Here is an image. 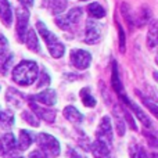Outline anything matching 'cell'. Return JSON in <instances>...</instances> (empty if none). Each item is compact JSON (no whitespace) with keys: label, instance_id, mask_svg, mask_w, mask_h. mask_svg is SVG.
I'll list each match as a JSON object with an SVG mask.
<instances>
[{"label":"cell","instance_id":"1","mask_svg":"<svg viewBox=\"0 0 158 158\" xmlns=\"http://www.w3.org/2000/svg\"><path fill=\"white\" fill-rule=\"evenodd\" d=\"M38 64L35 61H21L13 71V79L21 86H29L38 78Z\"/></svg>","mask_w":158,"mask_h":158},{"label":"cell","instance_id":"2","mask_svg":"<svg viewBox=\"0 0 158 158\" xmlns=\"http://www.w3.org/2000/svg\"><path fill=\"white\" fill-rule=\"evenodd\" d=\"M36 28H38L39 33L43 36L44 42H46V46H47V49H49L52 57H54V58L63 57L65 47H64V44L61 43L60 40H58L57 36H56L54 33L50 32V29L42 21H38V24H36Z\"/></svg>","mask_w":158,"mask_h":158},{"label":"cell","instance_id":"3","mask_svg":"<svg viewBox=\"0 0 158 158\" xmlns=\"http://www.w3.org/2000/svg\"><path fill=\"white\" fill-rule=\"evenodd\" d=\"M38 144L39 147L42 148L44 154H49V158H54L60 154V144H58L57 139L53 137L52 135H47V133H39L38 137Z\"/></svg>","mask_w":158,"mask_h":158},{"label":"cell","instance_id":"4","mask_svg":"<svg viewBox=\"0 0 158 158\" xmlns=\"http://www.w3.org/2000/svg\"><path fill=\"white\" fill-rule=\"evenodd\" d=\"M82 14H83L82 8H79V7L71 8V10H69V13H67L65 15L57 17V19H56V24H57L60 28L65 29V31L67 29H71L74 25H77L78 22H79Z\"/></svg>","mask_w":158,"mask_h":158},{"label":"cell","instance_id":"5","mask_svg":"<svg viewBox=\"0 0 158 158\" xmlns=\"http://www.w3.org/2000/svg\"><path fill=\"white\" fill-rule=\"evenodd\" d=\"M97 140L106 143L108 147H111L112 144V126L111 121L108 117H104L100 122V126L97 129Z\"/></svg>","mask_w":158,"mask_h":158},{"label":"cell","instance_id":"6","mask_svg":"<svg viewBox=\"0 0 158 158\" xmlns=\"http://www.w3.org/2000/svg\"><path fill=\"white\" fill-rule=\"evenodd\" d=\"M17 35H18L19 42H24L25 35L28 32V18H29V13L25 8H17Z\"/></svg>","mask_w":158,"mask_h":158},{"label":"cell","instance_id":"7","mask_svg":"<svg viewBox=\"0 0 158 158\" xmlns=\"http://www.w3.org/2000/svg\"><path fill=\"white\" fill-rule=\"evenodd\" d=\"M90 61H92V56L89 52H86V50H72L71 63L78 69H86L90 65Z\"/></svg>","mask_w":158,"mask_h":158},{"label":"cell","instance_id":"8","mask_svg":"<svg viewBox=\"0 0 158 158\" xmlns=\"http://www.w3.org/2000/svg\"><path fill=\"white\" fill-rule=\"evenodd\" d=\"M111 83H112V87H114V90L117 92V94L121 97V100L123 101L125 104H128L129 106V98L128 96H126V93H123V87H122V82H121L119 79V74H118V65L117 63H112V77H111Z\"/></svg>","mask_w":158,"mask_h":158},{"label":"cell","instance_id":"9","mask_svg":"<svg viewBox=\"0 0 158 158\" xmlns=\"http://www.w3.org/2000/svg\"><path fill=\"white\" fill-rule=\"evenodd\" d=\"M101 38V31L100 27H98L97 22H94L93 19H87L86 22V36H85V40L86 43L93 44L97 43Z\"/></svg>","mask_w":158,"mask_h":158},{"label":"cell","instance_id":"10","mask_svg":"<svg viewBox=\"0 0 158 158\" xmlns=\"http://www.w3.org/2000/svg\"><path fill=\"white\" fill-rule=\"evenodd\" d=\"M33 100L43 103L46 106H54L57 103V96H56V92L53 89H46L42 93H39V94L33 96Z\"/></svg>","mask_w":158,"mask_h":158},{"label":"cell","instance_id":"11","mask_svg":"<svg viewBox=\"0 0 158 158\" xmlns=\"http://www.w3.org/2000/svg\"><path fill=\"white\" fill-rule=\"evenodd\" d=\"M0 19L6 27H11L13 22V10L10 7L8 0H0Z\"/></svg>","mask_w":158,"mask_h":158},{"label":"cell","instance_id":"12","mask_svg":"<svg viewBox=\"0 0 158 158\" xmlns=\"http://www.w3.org/2000/svg\"><path fill=\"white\" fill-rule=\"evenodd\" d=\"M31 107H32V110L36 112V115H38L40 119H44L46 122H54L56 119V111L54 110H50V108H42V107L36 106L35 103H31Z\"/></svg>","mask_w":158,"mask_h":158},{"label":"cell","instance_id":"13","mask_svg":"<svg viewBox=\"0 0 158 158\" xmlns=\"http://www.w3.org/2000/svg\"><path fill=\"white\" fill-rule=\"evenodd\" d=\"M92 153L96 158H108L110 156V147L106 143L96 140L92 143Z\"/></svg>","mask_w":158,"mask_h":158},{"label":"cell","instance_id":"14","mask_svg":"<svg viewBox=\"0 0 158 158\" xmlns=\"http://www.w3.org/2000/svg\"><path fill=\"white\" fill-rule=\"evenodd\" d=\"M52 14H60L67 8V0H43Z\"/></svg>","mask_w":158,"mask_h":158},{"label":"cell","instance_id":"15","mask_svg":"<svg viewBox=\"0 0 158 158\" xmlns=\"http://www.w3.org/2000/svg\"><path fill=\"white\" fill-rule=\"evenodd\" d=\"M27 42V46L29 47L31 50L33 52H39L40 50V46H39V40H38V36H36V32L33 29H29L27 32V38L24 39Z\"/></svg>","mask_w":158,"mask_h":158},{"label":"cell","instance_id":"16","mask_svg":"<svg viewBox=\"0 0 158 158\" xmlns=\"http://www.w3.org/2000/svg\"><path fill=\"white\" fill-rule=\"evenodd\" d=\"M64 117H65L68 121H71V122H81L83 115H82L75 107L69 106V107H65V108H64Z\"/></svg>","mask_w":158,"mask_h":158},{"label":"cell","instance_id":"17","mask_svg":"<svg viewBox=\"0 0 158 158\" xmlns=\"http://www.w3.org/2000/svg\"><path fill=\"white\" fill-rule=\"evenodd\" d=\"M15 137H14L13 133H6L4 136H3L2 142H0V146H2V150L3 151H11L15 148Z\"/></svg>","mask_w":158,"mask_h":158},{"label":"cell","instance_id":"18","mask_svg":"<svg viewBox=\"0 0 158 158\" xmlns=\"http://www.w3.org/2000/svg\"><path fill=\"white\" fill-rule=\"evenodd\" d=\"M14 125V115L11 111H0V128L10 129Z\"/></svg>","mask_w":158,"mask_h":158},{"label":"cell","instance_id":"19","mask_svg":"<svg viewBox=\"0 0 158 158\" xmlns=\"http://www.w3.org/2000/svg\"><path fill=\"white\" fill-rule=\"evenodd\" d=\"M147 44L150 49H154L157 44V21L153 19L150 25V29H148L147 33Z\"/></svg>","mask_w":158,"mask_h":158},{"label":"cell","instance_id":"20","mask_svg":"<svg viewBox=\"0 0 158 158\" xmlns=\"http://www.w3.org/2000/svg\"><path fill=\"white\" fill-rule=\"evenodd\" d=\"M81 98H82V103H83L86 107H94L96 106V98L92 96L89 87H85V89L81 90Z\"/></svg>","mask_w":158,"mask_h":158},{"label":"cell","instance_id":"21","mask_svg":"<svg viewBox=\"0 0 158 158\" xmlns=\"http://www.w3.org/2000/svg\"><path fill=\"white\" fill-rule=\"evenodd\" d=\"M90 15L94 17V18H103L106 15V10L103 8V6H100L98 3H92V4L87 7Z\"/></svg>","mask_w":158,"mask_h":158},{"label":"cell","instance_id":"22","mask_svg":"<svg viewBox=\"0 0 158 158\" xmlns=\"http://www.w3.org/2000/svg\"><path fill=\"white\" fill-rule=\"evenodd\" d=\"M31 143H32L31 135L28 133L27 131H21V133H19V142H18L19 150H27V148L31 146Z\"/></svg>","mask_w":158,"mask_h":158},{"label":"cell","instance_id":"23","mask_svg":"<svg viewBox=\"0 0 158 158\" xmlns=\"http://www.w3.org/2000/svg\"><path fill=\"white\" fill-rule=\"evenodd\" d=\"M129 107H131V108L135 112H136L137 118H139V119L143 122V125H144V126H147V128H150V126H151L150 119H148V118H147V115H146L144 112H143L142 110L139 108V106H136V104H133V103H129Z\"/></svg>","mask_w":158,"mask_h":158},{"label":"cell","instance_id":"24","mask_svg":"<svg viewBox=\"0 0 158 158\" xmlns=\"http://www.w3.org/2000/svg\"><path fill=\"white\" fill-rule=\"evenodd\" d=\"M8 56H10L8 54V42L6 36L0 33V63H4Z\"/></svg>","mask_w":158,"mask_h":158},{"label":"cell","instance_id":"25","mask_svg":"<svg viewBox=\"0 0 158 158\" xmlns=\"http://www.w3.org/2000/svg\"><path fill=\"white\" fill-rule=\"evenodd\" d=\"M121 11H122V15L125 17V19L129 22V25H132V21H133L135 18L131 15V8H129V6L126 4V3L121 4Z\"/></svg>","mask_w":158,"mask_h":158},{"label":"cell","instance_id":"26","mask_svg":"<svg viewBox=\"0 0 158 158\" xmlns=\"http://www.w3.org/2000/svg\"><path fill=\"white\" fill-rule=\"evenodd\" d=\"M22 118H24L25 121H27L28 123H31L32 126H39V121L36 119L35 117H33L31 112H28V111H25V112H22Z\"/></svg>","mask_w":158,"mask_h":158},{"label":"cell","instance_id":"27","mask_svg":"<svg viewBox=\"0 0 158 158\" xmlns=\"http://www.w3.org/2000/svg\"><path fill=\"white\" fill-rule=\"evenodd\" d=\"M118 31H119V50L123 53L125 52V40H126L125 32H123V29H122L121 25H118Z\"/></svg>","mask_w":158,"mask_h":158},{"label":"cell","instance_id":"28","mask_svg":"<svg viewBox=\"0 0 158 158\" xmlns=\"http://www.w3.org/2000/svg\"><path fill=\"white\" fill-rule=\"evenodd\" d=\"M136 93H137V94L140 96V97H142L143 103H144L146 106H148V107H150V110H151V111H153V114H154V115H157V106H156V104H154V103H151V101L148 100V98H146L144 96H143V94H142V93H140V92H136Z\"/></svg>","mask_w":158,"mask_h":158},{"label":"cell","instance_id":"29","mask_svg":"<svg viewBox=\"0 0 158 158\" xmlns=\"http://www.w3.org/2000/svg\"><path fill=\"white\" fill-rule=\"evenodd\" d=\"M49 83H50V77H49V74L46 72V69H43V72H42V78H40V81L38 82V87L47 86Z\"/></svg>","mask_w":158,"mask_h":158},{"label":"cell","instance_id":"30","mask_svg":"<svg viewBox=\"0 0 158 158\" xmlns=\"http://www.w3.org/2000/svg\"><path fill=\"white\" fill-rule=\"evenodd\" d=\"M29 158H49V156H46V154L40 150H35L29 154Z\"/></svg>","mask_w":158,"mask_h":158},{"label":"cell","instance_id":"31","mask_svg":"<svg viewBox=\"0 0 158 158\" xmlns=\"http://www.w3.org/2000/svg\"><path fill=\"white\" fill-rule=\"evenodd\" d=\"M18 2L21 3V4L24 6V7H28V8L32 7V6H33V0H18Z\"/></svg>","mask_w":158,"mask_h":158},{"label":"cell","instance_id":"32","mask_svg":"<svg viewBox=\"0 0 158 158\" xmlns=\"http://www.w3.org/2000/svg\"><path fill=\"white\" fill-rule=\"evenodd\" d=\"M139 158H148V157H147V153H144L143 150H140V153H139Z\"/></svg>","mask_w":158,"mask_h":158},{"label":"cell","instance_id":"33","mask_svg":"<svg viewBox=\"0 0 158 158\" xmlns=\"http://www.w3.org/2000/svg\"><path fill=\"white\" fill-rule=\"evenodd\" d=\"M18 158H24V157H18Z\"/></svg>","mask_w":158,"mask_h":158},{"label":"cell","instance_id":"34","mask_svg":"<svg viewBox=\"0 0 158 158\" xmlns=\"http://www.w3.org/2000/svg\"><path fill=\"white\" fill-rule=\"evenodd\" d=\"M85 2H86V0H85Z\"/></svg>","mask_w":158,"mask_h":158}]
</instances>
